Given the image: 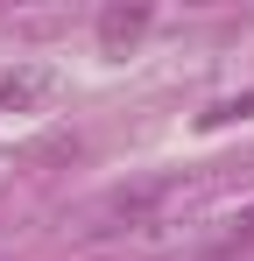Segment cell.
Returning a JSON list of instances; mask_svg holds the SVG:
<instances>
[{
    "label": "cell",
    "mask_w": 254,
    "mask_h": 261,
    "mask_svg": "<svg viewBox=\"0 0 254 261\" xmlns=\"http://www.w3.org/2000/svg\"><path fill=\"white\" fill-rule=\"evenodd\" d=\"M141 29H148V7H106V14H99V49H106V57H120Z\"/></svg>",
    "instance_id": "3957f363"
},
{
    "label": "cell",
    "mask_w": 254,
    "mask_h": 261,
    "mask_svg": "<svg viewBox=\"0 0 254 261\" xmlns=\"http://www.w3.org/2000/svg\"><path fill=\"white\" fill-rule=\"evenodd\" d=\"M247 113H254V92H240V99H226V106H212L205 120L219 127V120H247Z\"/></svg>",
    "instance_id": "277c9868"
},
{
    "label": "cell",
    "mask_w": 254,
    "mask_h": 261,
    "mask_svg": "<svg viewBox=\"0 0 254 261\" xmlns=\"http://www.w3.org/2000/svg\"><path fill=\"white\" fill-rule=\"evenodd\" d=\"M233 233H240V240L254 233V205H247V212H233Z\"/></svg>",
    "instance_id": "5b68a950"
},
{
    "label": "cell",
    "mask_w": 254,
    "mask_h": 261,
    "mask_svg": "<svg viewBox=\"0 0 254 261\" xmlns=\"http://www.w3.org/2000/svg\"><path fill=\"white\" fill-rule=\"evenodd\" d=\"M176 191H184L176 176H156V184L113 191V198L99 205V219H92V226H99V233H120V226H127V233H148V226H163V205L176 198Z\"/></svg>",
    "instance_id": "6da1fadb"
},
{
    "label": "cell",
    "mask_w": 254,
    "mask_h": 261,
    "mask_svg": "<svg viewBox=\"0 0 254 261\" xmlns=\"http://www.w3.org/2000/svg\"><path fill=\"white\" fill-rule=\"evenodd\" d=\"M49 92H57L49 64H14V71H0V113H36Z\"/></svg>",
    "instance_id": "7a4b0ae2"
}]
</instances>
